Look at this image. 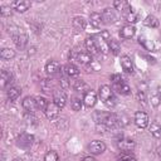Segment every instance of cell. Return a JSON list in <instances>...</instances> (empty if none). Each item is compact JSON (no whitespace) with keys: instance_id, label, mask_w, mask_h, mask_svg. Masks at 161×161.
<instances>
[{"instance_id":"obj_1","label":"cell","mask_w":161,"mask_h":161,"mask_svg":"<svg viewBox=\"0 0 161 161\" xmlns=\"http://www.w3.org/2000/svg\"><path fill=\"white\" fill-rule=\"evenodd\" d=\"M96 117H98V118H97V122L104 125L107 128L114 130V128L119 127V119H118V117H117L116 114H113V113L98 112V113H96Z\"/></svg>"},{"instance_id":"obj_2","label":"cell","mask_w":161,"mask_h":161,"mask_svg":"<svg viewBox=\"0 0 161 161\" xmlns=\"http://www.w3.org/2000/svg\"><path fill=\"white\" fill-rule=\"evenodd\" d=\"M98 94H99L101 101H102L107 107L112 108V107L116 106V97H114L113 89H112L109 86H107V84L101 86V87H99V92H98Z\"/></svg>"},{"instance_id":"obj_3","label":"cell","mask_w":161,"mask_h":161,"mask_svg":"<svg viewBox=\"0 0 161 161\" xmlns=\"http://www.w3.org/2000/svg\"><path fill=\"white\" fill-rule=\"evenodd\" d=\"M111 80H112V84H113V89L117 91L119 94H123V96H127L131 93V89L128 87V84L121 78V75L118 74H113L111 77Z\"/></svg>"},{"instance_id":"obj_4","label":"cell","mask_w":161,"mask_h":161,"mask_svg":"<svg viewBox=\"0 0 161 161\" xmlns=\"http://www.w3.org/2000/svg\"><path fill=\"white\" fill-rule=\"evenodd\" d=\"M33 141H34V136L30 135V133H26V132H23V133H20L16 137V145H18V147L24 148V150L30 148L31 145H33Z\"/></svg>"},{"instance_id":"obj_5","label":"cell","mask_w":161,"mask_h":161,"mask_svg":"<svg viewBox=\"0 0 161 161\" xmlns=\"http://www.w3.org/2000/svg\"><path fill=\"white\" fill-rule=\"evenodd\" d=\"M116 145H117V147H118L121 151H123V152L132 151V150L135 148V146H136V143H135L133 140H131V138H125V137H121V138L116 142Z\"/></svg>"},{"instance_id":"obj_6","label":"cell","mask_w":161,"mask_h":161,"mask_svg":"<svg viewBox=\"0 0 161 161\" xmlns=\"http://www.w3.org/2000/svg\"><path fill=\"white\" fill-rule=\"evenodd\" d=\"M88 150L92 155H101L106 151V143L99 140H94L88 145Z\"/></svg>"},{"instance_id":"obj_7","label":"cell","mask_w":161,"mask_h":161,"mask_svg":"<svg viewBox=\"0 0 161 161\" xmlns=\"http://www.w3.org/2000/svg\"><path fill=\"white\" fill-rule=\"evenodd\" d=\"M135 125L140 128H146L148 126V116L143 111H137L135 113Z\"/></svg>"},{"instance_id":"obj_8","label":"cell","mask_w":161,"mask_h":161,"mask_svg":"<svg viewBox=\"0 0 161 161\" xmlns=\"http://www.w3.org/2000/svg\"><path fill=\"white\" fill-rule=\"evenodd\" d=\"M59 111H60V108L54 102H49L47 108H45V111H44V113H45L47 118L52 121V119H55L59 116Z\"/></svg>"},{"instance_id":"obj_9","label":"cell","mask_w":161,"mask_h":161,"mask_svg":"<svg viewBox=\"0 0 161 161\" xmlns=\"http://www.w3.org/2000/svg\"><path fill=\"white\" fill-rule=\"evenodd\" d=\"M102 19H103V23H106V24H113V23L117 20L116 9L106 8V9L102 11Z\"/></svg>"},{"instance_id":"obj_10","label":"cell","mask_w":161,"mask_h":161,"mask_svg":"<svg viewBox=\"0 0 161 161\" xmlns=\"http://www.w3.org/2000/svg\"><path fill=\"white\" fill-rule=\"evenodd\" d=\"M53 102L59 107V108H63L65 106V102H67V96L65 93L62 91V89H55L53 91Z\"/></svg>"},{"instance_id":"obj_11","label":"cell","mask_w":161,"mask_h":161,"mask_svg":"<svg viewBox=\"0 0 161 161\" xmlns=\"http://www.w3.org/2000/svg\"><path fill=\"white\" fill-rule=\"evenodd\" d=\"M45 70H47V73H48L49 75L57 77V75L60 74L62 68H60V64H59L58 62H55V60H49V62L47 63V65H45Z\"/></svg>"},{"instance_id":"obj_12","label":"cell","mask_w":161,"mask_h":161,"mask_svg":"<svg viewBox=\"0 0 161 161\" xmlns=\"http://www.w3.org/2000/svg\"><path fill=\"white\" fill-rule=\"evenodd\" d=\"M74 59L82 65H88L92 63V55L88 52H78L77 54H74Z\"/></svg>"},{"instance_id":"obj_13","label":"cell","mask_w":161,"mask_h":161,"mask_svg":"<svg viewBox=\"0 0 161 161\" xmlns=\"http://www.w3.org/2000/svg\"><path fill=\"white\" fill-rule=\"evenodd\" d=\"M96 102H97V96H96L94 91H92V89L87 91L84 93V96H83V103H84V106L89 108V107H93L96 104Z\"/></svg>"},{"instance_id":"obj_14","label":"cell","mask_w":161,"mask_h":161,"mask_svg":"<svg viewBox=\"0 0 161 161\" xmlns=\"http://www.w3.org/2000/svg\"><path fill=\"white\" fill-rule=\"evenodd\" d=\"M84 45H86V49L87 52L91 54V55H94V54H98V47H97V43L94 40L93 36H88L84 42Z\"/></svg>"},{"instance_id":"obj_15","label":"cell","mask_w":161,"mask_h":161,"mask_svg":"<svg viewBox=\"0 0 161 161\" xmlns=\"http://www.w3.org/2000/svg\"><path fill=\"white\" fill-rule=\"evenodd\" d=\"M21 106L26 112H33L36 108V101L34 97H25L21 102Z\"/></svg>"},{"instance_id":"obj_16","label":"cell","mask_w":161,"mask_h":161,"mask_svg":"<svg viewBox=\"0 0 161 161\" xmlns=\"http://www.w3.org/2000/svg\"><path fill=\"white\" fill-rule=\"evenodd\" d=\"M119 62H121L122 69L126 73H133V64H132V60H131V58L128 55H122Z\"/></svg>"},{"instance_id":"obj_17","label":"cell","mask_w":161,"mask_h":161,"mask_svg":"<svg viewBox=\"0 0 161 161\" xmlns=\"http://www.w3.org/2000/svg\"><path fill=\"white\" fill-rule=\"evenodd\" d=\"M135 33H136V29H135V26L131 25V24L122 26V29L119 30V35H121L123 39H130V38H132V36L135 35Z\"/></svg>"},{"instance_id":"obj_18","label":"cell","mask_w":161,"mask_h":161,"mask_svg":"<svg viewBox=\"0 0 161 161\" xmlns=\"http://www.w3.org/2000/svg\"><path fill=\"white\" fill-rule=\"evenodd\" d=\"M13 6H14V9H15L16 11L24 13V11H26V10L31 6V3L28 1V0H16V1L13 4Z\"/></svg>"},{"instance_id":"obj_19","label":"cell","mask_w":161,"mask_h":161,"mask_svg":"<svg viewBox=\"0 0 161 161\" xmlns=\"http://www.w3.org/2000/svg\"><path fill=\"white\" fill-rule=\"evenodd\" d=\"M122 15H123V18H125V20L126 21H128V23H136V21H138V15L132 10V8L130 6L128 9H126L123 13H122Z\"/></svg>"},{"instance_id":"obj_20","label":"cell","mask_w":161,"mask_h":161,"mask_svg":"<svg viewBox=\"0 0 161 161\" xmlns=\"http://www.w3.org/2000/svg\"><path fill=\"white\" fill-rule=\"evenodd\" d=\"M14 44L16 45V48L19 49H24L25 45L28 44V36L25 34H18V35H14Z\"/></svg>"},{"instance_id":"obj_21","label":"cell","mask_w":161,"mask_h":161,"mask_svg":"<svg viewBox=\"0 0 161 161\" xmlns=\"http://www.w3.org/2000/svg\"><path fill=\"white\" fill-rule=\"evenodd\" d=\"M89 23L93 28H99L103 23V19H102V14L99 13H92L89 15Z\"/></svg>"},{"instance_id":"obj_22","label":"cell","mask_w":161,"mask_h":161,"mask_svg":"<svg viewBox=\"0 0 161 161\" xmlns=\"http://www.w3.org/2000/svg\"><path fill=\"white\" fill-rule=\"evenodd\" d=\"M64 73L69 78H77L79 75V68L77 65H74V64H68L64 68Z\"/></svg>"},{"instance_id":"obj_23","label":"cell","mask_w":161,"mask_h":161,"mask_svg":"<svg viewBox=\"0 0 161 161\" xmlns=\"http://www.w3.org/2000/svg\"><path fill=\"white\" fill-rule=\"evenodd\" d=\"M143 24L148 28H157L160 25V21L155 15H147L143 20Z\"/></svg>"},{"instance_id":"obj_24","label":"cell","mask_w":161,"mask_h":161,"mask_svg":"<svg viewBox=\"0 0 161 161\" xmlns=\"http://www.w3.org/2000/svg\"><path fill=\"white\" fill-rule=\"evenodd\" d=\"M10 82H11V74L8 70L3 69L1 73H0V84H1V88H5Z\"/></svg>"},{"instance_id":"obj_25","label":"cell","mask_w":161,"mask_h":161,"mask_svg":"<svg viewBox=\"0 0 161 161\" xmlns=\"http://www.w3.org/2000/svg\"><path fill=\"white\" fill-rule=\"evenodd\" d=\"M86 25H87V23H86V20H84L83 16H75V18L73 19V26H74L78 31L84 30V29H86Z\"/></svg>"},{"instance_id":"obj_26","label":"cell","mask_w":161,"mask_h":161,"mask_svg":"<svg viewBox=\"0 0 161 161\" xmlns=\"http://www.w3.org/2000/svg\"><path fill=\"white\" fill-rule=\"evenodd\" d=\"M20 93H21V91H20L19 88H16V87L9 88V91H8V98H9V101H10V102H15V101L19 98Z\"/></svg>"},{"instance_id":"obj_27","label":"cell","mask_w":161,"mask_h":161,"mask_svg":"<svg viewBox=\"0 0 161 161\" xmlns=\"http://www.w3.org/2000/svg\"><path fill=\"white\" fill-rule=\"evenodd\" d=\"M0 57L4 60H10V59H13L15 57V52L13 49H10V48H4L0 52Z\"/></svg>"},{"instance_id":"obj_28","label":"cell","mask_w":161,"mask_h":161,"mask_svg":"<svg viewBox=\"0 0 161 161\" xmlns=\"http://www.w3.org/2000/svg\"><path fill=\"white\" fill-rule=\"evenodd\" d=\"M108 48H109V50H111L113 54H118L119 50H121V44H119L118 40H116V39H109V42H108Z\"/></svg>"},{"instance_id":"obj_29","label":"cell","mask_w":161,"mask_h":161,"mask_svg":"<svg viewBox=\"0 0 161 161\" xmlns=\"http://www.w3.org/2000/svg\"><path fill=\"white\" fill-rule=\"evenodd\" d=\"M150 132H151V135H152L153 137L161 138V125H158V123H156V122L151 123V126H150Z\"/></svg>"},{"instance_id":"obj_30","label":"cell","mask_w":161,"mask_h":161,"mask_svg":"<svg viewBox=\"0 0 161 161\" xmlns=\"http://www.w3.org/2000/svg\"><path fill=\"white\" fill-rule=\"evenodd\" d=\"M73 88H74V91H77V92H84V93H86V91H89L87 83H84L83 80H75V82L73 83Z\"/></svg>"},{"instance_id":"obj_31","label":"cell","mask_w":161,"mask_h":161,"mask_svg":"<svg viewBox=\"0 0 161 161\" xmlns=\"http://www.w3.org/2000/svg\"><path fill=\"white\" fill-rule=\"evenodd\" d=\"M113 6L116 8V10H119L121 13H123L126 9H128L131 5L127 3V1H123V0H116L113 3Z\"/></svg>"},{"instance_id":"obj_32","label":"cell","mask_w":161,"mask_h":161,"mask_svg":"<svg viewBox=\"0 0 161 161\" xmlns=\"http://www.w3.org/2000/svg\"><path fill=\"white\" fill-rule=\"evenodd\" d=\"M35 101H36V108L40 109V111H45L49 102H47V99L44 97H36Z\"/></svg>"},{"instance_id":"obj_33","label":"cell","mask_w":161,"mask_h":161,"mask_svg":"<svg viewBox=\"0 0 161 161\" xmlns=\"http://www.w3.org/2000/svg\"><path fill=\"white\" fill-rule=\"evenodd\" d=\"M44 161H58V153L55 151H49L44 156Z\"/></svg>"},{"instance_id":"obj_34","label":"cell","mask_w":161,"mask_h":161,"mask_svg":"<svg viewBox=\"0 0 161 161\" xmlns=\"http://www.w3.org/2000/svg\"><path fill=\"white\" fill-rule=\"evenodd\" d=\"M70 107L73 111H80L82 108V101L78 99V98H73L72 102H70Z\"/></svg>"},{"instance_id":"obj_35","label":"cell","mask_w":161,"mask_h":161,"mask_svg":"<svg viewBox=\"0 0 161 161\" xmlns=\"http://www.w3.org/2000/svg\"><path fill=\"white\" fill-rule=\"evenodd\" d=\"M0 14L3 16H10L11 15V8L9 5H1L0 6Z\"/></svg>"},{"instance_id":"obj_36","label":"cell","mask_w":161,"mask_h":161,"mask_svg":"<svg viewBox=\"0 0 161 161\" xmlns=\"http://www.w3.org/2000/svg\"><path fill=\"white\" fill-rule=\"evenodd\" d=\"M118 161H137L135 157H132V156H123V157H121Z\"/></svg>"},{"instance_id":"obj_37","label":"cell","mask_w":161,"mask_h":161,"mask_svg":"<svg viewBox=\"0 0 161 161\" xmlns=\"http://www.w3.org/2000/svg\"><path fill=\"white\" fill-rule=\"evenodd\" d=\"M82 161H96V158L92 157V156H87V157H84Z\"/></svg>"},{"instance_id":"obj_38","label":"cell","mask_w":161,"mask_h":161,"mask_svg":"<svg viewBox=\"0 0 161 161\" xmlns=\"http://www.w3.org/2000/svg\"><path fill=\"white\" fill-rule=\"evenodd\" d=\"M13 161H23V160H21V158H14Z\"/></svg>"}]
</instances>
